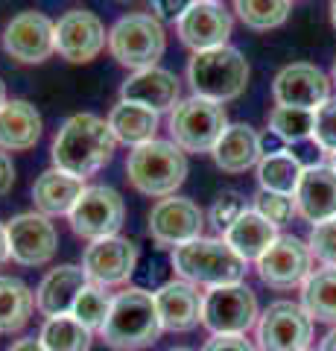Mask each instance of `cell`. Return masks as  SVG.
<instances>
[{
	"mask_svg": "<svg viewBox=\"0 0 336 351\" xmlns=\"http://www.w3.org/2000/svg\"><path fill=\"white\" fill-rule=\"evenodd\" d=\"M123 219H126V202L108 184H91V188H85L79 193L77 205L68 214L73 234L82 240L114 237L123 228Z\"/></svg>",
	"mask_w": 336,
	"mask_h": 351,
	"instance_id": "9",
	"label": "cell"
},
{
	"mask_svg": "<svg viewBox=\"0 0 336 351\" xmlns=\"http://www.w3.org/2000/svg\"><path fill=\"white\" fill-rule=\"evenodd\" d=\"M269 132L281 144H298L313 135V112L292 106H275L269 112Z\"/></svg>",
	"mask_w": 336,
	"mask_h": 351,
	"instance_id": "33",
	"label": "cell"
},
{
	"mask_svg": "<svg viewBox=\"0 0 336 351\" xmlns=\"http://www.w3.org/2000/svg\"><path fill=\"white\" fill-rule=\"evenodd\" d=\"M275 237H278V228L269 223V219L260 217L255 208H246V211L222 232V240H225V243H229L246 263H252V261L257 263V258L275 243Z\"/></svg>",
	"mask_w": 336,
	"mask_h": 351,
	"instance_id": "26",
	"label": "cell"
},
{
	"mask_svg": "<svg viewBox=\"0 0 336 351\" xmlns=\"http://www.w3.org/2000/svg\"><path fill=\"white\" fill-rule=\"evenodd\" d=\"M41 346L47 351H91L94 331L85 328L77 316L64 313V316H50L44 319L38 331Z\"/></svg>",
	"mask_w": 336,
	"mask_h": 351,
	"instance_id": "31",
	"label": "cell"
},
{
	"mask_svg": "<svg viewBox=\"0 0 336 351\" xmlns=\"http://www.w3.org/2000/svg\"><path fill=\"white\" fill-rule=\"evenodd\" d=\"M331 24L336 29V0H331Z\"/></svg>",
	"mask_w": 336,
	"mask_h": 351,
	"instance_id": "46",
	"label": "cell"
},
{
	"mask_svg": "<svg viewBox=\"0 0 336 351\" xmlns=\"http://www.w3.org/2000/svg\"><path fill=\"white\" fill-rule=\"evenodd\" d=\"M211 156L222 173L237 176L257 167V161L263 158V141L248 123H229V129L211 149Z\"/></svg>",
	"mask_w": 336,
	"mask_h": 351,
	"instance_id": "23",
	"label": "cell"
},
{
	"mask_svg": "<svg viewBox=\"0 0 336 351\" xmlns=\"http://www.w3.org/2000/svg\"><path fill=\"white\" fill-rule=\"evenodd\" d=\"M234 29V18L222 3L216 0H193L179 21L176 32L184 47H190L193 53L225 47Z\"/></svg>",
	"mask_w": 336,
	"mask_h": 351,
	"instance_id": "16",
	"label": "cell"
},
{
	"mask_svg": "<svg viewBox=\"0 0 336 351\" xmlns=\"http://www.w3.org/2000/svg\"><path fill=\"white\" fill-rule=\"evenodd\" d=\"M167 50V32L164 24L149 12L123 15L108 29V53L117 64L129 71H146L155 68L158 59Z\"/></svg>",
	"mask_w": 336,
	"mask_h": 351,
	"instance_id": "6",
	"label": "cell"
},
{
	"mask_svg": "<svg viewBox=\"0 0 336 351\" xmlns=\"http://www.w3.org/2000/svg\"><path fill=\"white\" fill-rule=\"evenodd\" d=\"M193 0H149V15L158 21H179Z\"/></svg>",
	"mask_w": 336,
	"mask_h": 351,
	"instance_id": "39",
	"label": "cell"
},
{
	"mask_svg": "<svg viewBox=\"0 0 336 351\" xmlns=\"http://www.w3.org/2000/svg\"><path fill=\"white\" fill-rule=\"evenodd\" d=\"M153 295H155V307H158L164 331L184 334V331H193L196 325H202L205 293H199L196 284H190L184 278H172L167 284H161Z\"/></svg>",
	"mask_w": 336,
	"mask_h": 351,
	"instance_id": "19",
	"label": "cell"
},
{
	"mask_svg": "<svg viewBox=\"0 0 336 351\" xmlns=\"http://www.w3.org/2000/svg\"><path fill=\"white\" fill-rule=\"evenodd\" d=\"M255 211L263 217V219H269L275 228L289 223V219L298 214L296 211V199H292L289 193H269V191H257V196H255Z\"/></svg>",
	"mask_w": 336,
	"mask_h": 351,
	"instance_id": "36",
	"label": "cell"
},
{
	"mask_svg": "<svg viewBox=\"0 0 336 351\" xmlns=\"http://www.w3.org/2000/svg\"><path fill=\"white\" fill-rule=\"evenodd\" d=\"M41 138V114L27 100H6L0 108V149L27 152Z\"/></svg>",
	"mask_w": 336,
	"mask_h": 351,
	"instance_id": "25",
	"label": "cell"
},
{
	"mask_svg": "<svg viewBox=\"0 0 336 351\" xmlns=\"http://www.w3.org/2000/svg\"><path fill=\"white\" fill-rule=\"evenodd\" d=\"M9 261V237H6V223H0V267Z\"/></svg>",
	"mask_w": 336,
	"mask_h": 351,
	"instance_id": "43",
	"label": "cell"
},
{
	"mask_svg": "<svg viewBox=\"0 0 336 351\" xmlns=\"http://www.w3.org/2000/svg\"><path fill=\"white\" fill-rule=\"evenodd\" d=\"M9 261L18 267H44L59 252V232L50 217L38 211H24L6 223Z\"/></svg>",
	"mask_w": 336,
	"mask_h": 351,
	"instance_id": "11",
	"label": "cell"
},
{
	"mask_svg": "<svg viewBox=\"0 0 336 351\" xmlns=\"http://www.w3.org/2000/svg\"><path fill=\"white\" fill-rule=\"evenodd\" d=\"M313 272V252L296 234H278L275 243L257 258V276L272 290L301 287Z\"/></svg>",
	"mask_w": 336,
	"mask_h": 351,
	"instance_id": "12",
	"label": "cell"
},
{
	"mask_svg": "<svg viewBox=\"0 0 336 351\" xmlns=\"http://www.w3.org/2000/svg\"><path fill=\"white\" fill-rule=\"evenodd\" d=\"M126 176L132 188L153 199H167L188 179V156L172 141L153 138L140 147H132L126 158Z\"/></svg>",
	"mask_w": 336,
	"mask_h": 351,
	"instance_id": "3",
	"label": "cell"
},
{
	"mask_svg": "<svg viewBox=\"0 0 336 351\" xmlns=\"http://www.w3.org/2000/svg\"><path fill=\"white\" fill-rule=\"evenodd\" d=\"M307 351H310V348H307Z\"/></svg>",
	"mask_w": 336,
	"mask_h": 351,
	"instance_id": "51",
	"label": "cell"
},
{
	"mask_svg": "<svg viewBox=\"0 0 336 351\" xmlns=\"http://www.w3.org/2000/svg\"><path fill=\"white\" fill-rule=\"evenodd\" d=\"M6 106V85H3V80H0V108Z\"/></svg>",
	"mask_w": 336,
	"mask_h": 351,
	"instance_id": "45",
	"label": "cell"
},
{
	"mask_svg": "<svg viewBox=\"0 0 336 351\" xmlns=\"http://www.w3.org/2000/svg\"><path fill=\"white\" fill-rule=\"evenodd\" d=\"M170 351H193V348H188V346H176V348H170Z\"/></svg>",
	"mask_w": 336,
	"mask_h": 351,
	"instance_id": "47",
	"label": "cell"
},
{
	"mask_svg": "<svg viewBox=\"0 0 336 351\" xmlns=\"http://www.w3.org/2000/svg\"><path fill=\"white\" fill-rule=\"evenodd\" d=\"M172 269L176 276L196 284V287H225L246 278V261L216 237H196L190 243L172 249Z\"/></svg>",
	"mask_w": 336,
	"mask_h": 351,
	"instance_id": "4",
	"label": "cell"
},
{
	"mask_svg": "<svg viewBox=\"0 0 336 351\" xmlns=\"http://www.w3.org/2000/svg\"><path fill=\"white\" fill-rule=\"evenodd\" d=\"M292 0H234V12L248 29L269 32L289 18Z\"/></svg>",
	"mask_w": 336,
	"mask_h": 351,
	"instance_id": "32",
	"label": "cell"
},
{
	"mask_svg": "<svg viewBox=\"0 0 336 351\" xmlns=\"http://www.w3.org/2000/svg\"><path fill=\"white\" fill-rule=\"evenodd\" d=\"M246 211V199L237 191H225V193H220L214 199V205H211V211H208V219H211V226L216 228V232H225L237 217H240Z\"/></svg>",
	"mask_w": 336,
	"mask_h": 351,
	"instance_id": "38",
	"label": "cell"
},
{
	"mask_svg": "<svg viewBox=\"0 0 336 351\" xmlns=\"http://www.w3.org/2000/svg\"><path fill=\"white\" fill-rule=\"evenodd\" d=\"M319 351H336V328H331V331L322 337V343H319Z\"/></svg>",
	"mask_w": 336,
	"mask_h": 351,
	"instance_id": "44",
	"label": "cell"
},
{
	"mask_svg": "<svg viewBox=\"0 0 336 351\" xmlns=\"http://www.w3.org/2000/svg\"><path fill=\"white\" fill-rule=\"evenodd\" d=\"M301 307L313 322H336V267L310 272L301 284Z\"/></svg>",
	"mask_w": 336,
	"mask_h": 351,
	"instance_id": "30",
	"label": "cell"
},
{
	"mask_svg": "<svg viewBox=\"0 0 336 351\" xmlns=\"http://www.w3.org/2000/svg\"><path fill=\"white\" fill-rule=\"evenodd\" d=\"M161 331H164V325H161L155 307V295L140 287H126L114 295L108 319L100 328V337L114 351H140L153 346Z\"/></svg>",
	"mask_w": 336,
	"mask_h": 351,
	"instance_id": "2",
	"label": "cell"
},
{
	"mask_svg": "<svg viewBox=\"0 0 336 351\" xmlns=\"http://www.w3.org/2000/svg\"><path fill=\"white\" fill-rule=\"evenodd\" d=\"M260 319L257 295L248 284H225L211 287L202 302V325L211 334H237L246 337Z\"/></svg>",
	"mask_w": 336,
	"mask_h": 351,
	"instance_id": "8",
	"label": "cell"
},
{
	"mask_svg": "<svg viewBox=\"0 0 336 351\" xmlns=\"http://www.w3.org/2000/svg\"><path fill=\"white\" fill-rule=\"evenodd\" d=\"M255 339L260 351H307L313 339V319L298 302L278 299L260 313Z\"/></svg>",
	"mask_w": 336,
	"mask_h": 351,
	"instance_id": "10",
	"label": "cell"
},
{
	"mask_svg": "<svg viewBox=\"0 0 336 351\" xmlns=\"http://www.w3.org/2000/svg\"><path fill=\"white\" fill-rule=\"evenodd\" d=\"M179 94H181V82L179 76L167 71V68H146V71H135L129 80L120 85V100L129 103H140L153 112H172L179 106Z\"/></svg>",
	"mask_w": 336,
	"mask_h": 351,
	"instance_id": "21",
	"label": "cell"
},
{
	"mask_svg": "<svg viewBox=\"0 0 336 351\" xmlns=\"http://www.w3.org/2000/svg\"><path fill=\"white\" fill-rule=\"evenodd\" d=\"M108 44L105 24L88 9H70L56 21V53L70 64H88Z\"/></svg>",
	"mask_w": 336,
	"mask_h": 351,
	"instance_id": "17",
	"label": "cell"
},
{
	"mask_svg": "<svg viewBox=\"0 0 336 351\" xmlns=\"http://www.w3.org/2000/svg\"><path fill=\"white\" fill-rule=\"evenodd\" d=\"M307 246L322 267H336V217L324 219V223H316L310 228Z\"/></svg>",
	"mask_w": 336,
	"mask_h": 351,
	"instance_id": "37",
	"label": "cell"
},
{
	"mask_svg": "<svg viewBox=\"0 0 336 351\" xmlns=\"http://www.w3.org/2000/svg\"><path fill=\"white\" fill-rule=\"evenodd\" d=\"M138 258H140V252L135 240L114 234V237L91 240V246L82 255V269L91 284L120 287V284H126L135 276Z\"/></svg>",
	"mask_w": 336,
	"mask_h": 351,
	"instance_id": "15",
	"label": "cell"
},
{
	"mask_svg": "<svg viewBox=\"0 0 336 351\" xmlns=\"http://www.w3.org/2000/svg\"><path fill=\"white\" fill-rule=\"evenodd\" d=\"M202 351H255V346L246 337H237V334H211Z\"/></svg>",
	"mask_w": 336,
	"mask_h": 351,
	"instance_id": "40",
	"label": "cell"
},
{
	"mask_svg": "<svg viewBox=\"0 0 336 351\" xmlns=\"http://www.w3.org/2000/svg\"><path fill=\"white\" fill-rule=\"evenodd\" d=\"M88 284L82 267H73V263H62V267L50 269L44 278H41L38 290H36V311L41 316H64L70 313L73 302H77L79 290Z\"/></svg>",
	"mask_w": 336,
	"mask_h": 351,
	"instance_id": "22",
	"label": "cell"
},
{
	"mask_svg": "<svg viewBox=\"0 0 336 351\" xmlns=\"http://www.w3.org/2000/svg\"><path fill=\"white\" fill-rule=\"evenodd\" d=\"M248 76H252V68L243 59V53L231 47V44L193 53V59L188 64V82L193 88V94L214 103L237 100L246 91Z\"/></svg>",
	"mask_w": 336,
	"mask_h": 351,
	"instance_id": "5",
	"label": "cell"
},
{
	"mask_svg": "<svg viewBox=\"0 0 336 351\" xmlns=\"http://www.w3.org/2000/svg\"><path fill=\"white\" fill-rule=\"evenodd\" d=\"M331 167L336 170V152H333V156H331Z\"/></svg>",
	"mask_w": 336,
	"mask_h": 351,
	"instance_id": "49",
	"label": "cell"
},
{
	"mask_svg": "<svg viewBox=\"0 0 336 351\" xmlns=\"http://www.w3.org/2000/svg\"><path fill=\"white\" fill-rule=\"evenodd\" d=\"M272 97L278 106H292V108H316L331 97V80L324 76L316 64L310 62H296L278 71L272 82Z\"/></svg>",
	"mask_w": 336,
	"mask_h": 351,
	"instance_id": "18",
	"label": "cell"
},
{
	"mask_svg": "<svg viewBox=\"0 0 336 351\" xmlns=\"http://www.w3.org/2000/svg\"><path fill=\"white\" fill-rule=\"evenodd\" d=\"M6 351H47V348L41 346V339H36V337H21Z\"/></svg>",
	"mask_w": 336,
	"mask_h": 351,
	"instance_id": "42",
	"label": "cell"
},
{
	"mask_svg": "<svg viewBox=\"0 0 336 351\" xmlns=\"http://www.w3.org/2000/svg\"><path fill=\"white\" fill-rule=\"evenodd\" d=\"M292 199L296 211L313 226L336 217V170L331 164H307Z\"/></svg>",
	"mask_w": 336,
	"mask_h": 351,
	"instance_id": "20",
	"label": "cell"
},
{
	"mask_svg": "<svg viewBox=\"0 0 336 351\" xmlns=\"http://www.w3.org/2000/svg\"><path fill=\"white\" fill-rule=\"evenodd\" d=\"M112 302L114 295H108L105 287H100V284H85V287L79 290L77 302H73L70 307V316H77V319L91 328V331H100L103 322L108 319V311H112Z\"/></svg>",
	"mask_w": 336,
	"mask_h": 351,
	"instance_id": "34",
	"label": "cell"
},
{
	"mask_svg": "<svg viewBox=\"0 0 336 351\" xmlns=\"http://www.w3.org/2000/svg\"><path fill=\"white\" fill-rule=\"evenodd\" d=\"M3 50L21 64H41L56 53V21L27 9L3 27Z\"/></svg>",
	"mask_w": 336,
	"mask_h": 351,
	"instance_id": "14",
	"label": "cell"
},
{
	"mask_svg": "<svg viewBox=\"0 0 336 351\" xmlns=\"http://www.w3.org/2000/svg\"><path fill=\"white\" fill-rule=\"evenodd\" d=\"M15 184V164L6 149H0V196H6Z\"/></svg>",
	"mask_w": 336,
	"mask_h": 351,
	"instance_id": "41",
	"label": "cell"
},
{
	"mask_svg": "<svg viewBox=\"0 0 336 351\" xmlns=\"http://www.w3.org/2000/svg\"><path fill=\"white\" fill-rule=\"evenodd\" d=\"M117 138L108 120L96 117L91 112L73 114L62 123V129L53 138L50 158L53 167L77 176V179H88L96 170H103L114 156Z\"/></svg>",
	"mask_w": 336,
	"mask_h": 351,
	"instance_id": "1",
	"label": "cell"
},
{
	"mask_svg": "<svg viewBox=\"0 0 336 351\" xmlns=\"http://www.w3.org/2000/svg\"><path fill=\"white\" fill-rule=\"evenodd\" d=\"M170 141L184 152H211L222 132L229 129L222 103L205 100V97H188L179 100V106L170 112L167 120Z\"/></svg>",
	"mask_w": 336,
	"mask_h": 351,
	"instance_id": "7",
	"label": "cell"
},
{
	"mask_svg": "<svg viewBox=\"0 0 336 351\" xmlns=\"http://www.w3.org/2000/svg\"><path fill=\"white\" fill-rule=\"evenodd\" d=\"M301 173H305V164L289 149L266 152V156L257 161V184H260V191H269V193H289L292 196L298 188Z\"/></svg>",
	"mask_w": 336,
	"mask_h": 351,
	"instance_id": "29",
	"label": "cell"
},
{
	"mask_svg": "<svg viewBox=\"0 0 336 351\" xmlns=\"http://www.w3.org/2000/svg\"><path fill=\"white\" fill-rule=\"evenodd\" d=\"M310 141L322 152L333 156L336 152V97H328L316 112H313V135Z\"/></svg>",
	"mask_w": 336,
	"mask_h": 351,
	"instance_id": "35",
	"label": "cell"
},
{
	"mask_svg": "<svg viewBox=\"0 0 336 351\" xmlns=\"http://www.w3.org/2000/svg\"><path fill=\"white\" fill-rule=\"evenodd\" d=\"M36 313V293L15 276H0V334H18Z\"/></svg>",
	"mask_w": 336,
	"mask_h": 351,
	"instance_id": "28",
	"label": "cell"
},
{
	"mask_svg": "<svg viewBox=\"0 0 336 351\" xmlns=\"http://www.w3.org/2000/svg\"><path fill=\"white\" fill-rule=\"evenodd\" d=\"M158 123H161L158 112L140 103H129V100L114 103L112 112H108V126H112L114 138L129 147H140L146 141H153L158 132Z\"/></svg>",
	"mask_w": 336,
	"mask_h": 351,
	"instance_id": "27",
	"label": "cell"
},
{
	"mask_svg": "<svg viewBox=\"0 0 336 351\" xmlns=\"http://www.w3.org/2000/svg\"><path fill=\"white\" fill-rule=\"evenodd\" d=\"M216 3H220V0H216Z\"/></svg>",
	"mask_w": 336,
	"mask_h": 351,
	"instance_id": "50",
	"label": "cell"
},
{
	"mask_svg": "<svg viewBox=\"0 0 336 351\" xmlns=\"http://www.w3.org/2000/svg\"><path fill=\"white\" fill-rule=\"evenodd\" d=\"M331 82L336 85V59H333V76H331Z\"/></svg>",
	"mask_w": 336,
	"mask_h": 351,
	"instance_id": "48",
	"label": "cell"
},
{
	"mask_svg": "<svg viewBox=\"0 0 336 351\" xmlns=\"http://www.w3.org/2000/svg\"><path fill=\"white\" fill-rule=\"evenodd\" d=\"M205 211L188 196H167L158 199L149 211V237L158 249H179L190 240L202 237Z\"/></svg>",
	"mask_w": 336,
	"mask_h": 351,
	"instance_id": "13",
	"label": "cell"
},
{
	"mask_svg": "<svg viewBox=\"0 0 336 351\" xmlns=\"http://www.w3.org/2000/svg\"><path fill=\"white\" fill-rule=\"evenodd\" d=\"M82 191H85L82 179L59 167H50L32 182V202H36V211L44 217H62V214L68 217Z\"/></svg>",
	"mask_w": 336,
	"mask_h": 351,
	"instance_id": "24",
	"label": "cell"
}]
</instances>
